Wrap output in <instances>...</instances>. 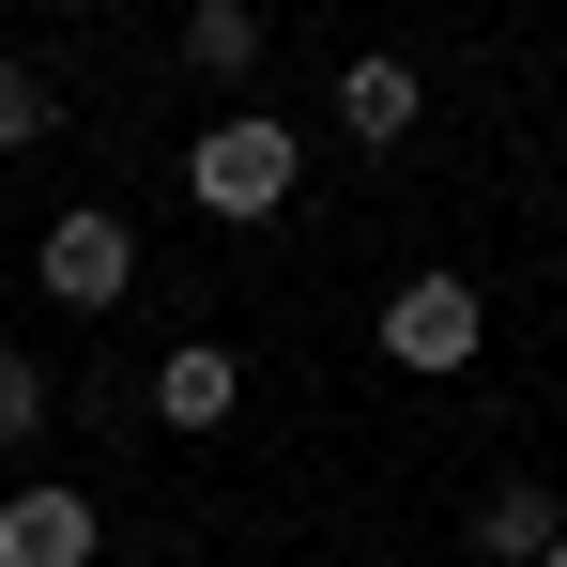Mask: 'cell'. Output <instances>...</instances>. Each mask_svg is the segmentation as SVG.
Listing matches in <instances>:
<instances>
[{
    "mask_svg": "<svg viewBox=\"0 0 567 567\" xmlns=\"http://www.w3.org/2000/svg\"><path fill=\"white\" fill-rule=\"evenodd\" d=\"M291 185H307V138H291L277 107H246V123H199V154H185V199H199V215L261 230V215H291Z\"/></svg>",
    "mask_w": 567,
    "mask_h": 567,
    "instance_id": "6da1fadb",
    "label": "cell"
},
{
    "mask_svg": "<svg viewBox=\"0 0 567 567\" xmlns=\"http://www.w3.org/2000/svg\"><path fill=\"white\" fill-rule=\"evenodd\" d=\"M31 430H47V369L0 338V445H31Z\"/></svg>",
    "mask_w": 567,
    "mask_h": 567,
    "instance_id": "30bf717a",
    "label": "cell"
},
{
    "mask_svg": "<svg viewBox=\"0 0 567 567\" xmlns=\"http://www.w3.org/2000/svg\"><path fill=\"white\" fill-rule=\"evenodd\" d=\"M338 123H353V138H369V154H399V138H414V123H430V93H414V62H353V78H338Z\"/></svg>",
    "mask_w": 567,
    "mask_h": 567,
    "instance_id": "52a82bcc",
    "label": "cell"
},
{
    "mask_svg": "<svg viewBox=\"0 0 567 567\" xmlns=\"http://www.w3.org/2000/svg\"><path fill=\"white\" fill-rule=\"evenodd\" d=\"M230 399H246V353H215V338L154 353V414H169V430H230Z\"/></svg>",
    "mask_w": 567,
    "mask_h": 567,
    "instance_id": "5b68a950",
    "label": "cell"
},
{
    "mask_svg": "<svg viewBox=\"0 0 567 567\" xmlns=\"http://www.w3.org/2000/svg\"><path fill=\"white\" fill-rule=\"evenodd\" d=\"M185 62H199V78H246V62H261V0H199V16H185Z\"/></svg>",
    "mask_w": 567,
    "mask_h": 567,
    "instance_id": "ba28073f",
    "label": "cell"
},
{
    "mask_svg": "<svg viewBox=\"0 0 567 567\" xmlns=\"http://www.w3.org/2000/svg\"><path fill=\"white\" fill-rule=\"evenodd\" d=\"M31 277L62 291V307H123V291H138V230H123L107 199H78V215H47V246H31Z\"/></svg>",
    "mask_w": 567,
    "mask_h": 567,
    "instance_id": "3957f363",
    "label": "cell"
},
{
    "mask_svg": "<svg viewBox=\"0 0 567 567\" xmlns=\"http://www.w3.org/2000/svg\"><path fill=\"white\" fill-rule=\"evenodd\" d=\"M537 567H567V537H553V553H537Z\"/></svg>",
    "mask_w": 567,
    "mask_h": 567,
    "instance_id": "8fae6325",
    "label": "cell"
},
{
    "mask_svg": "<svg viewBox=\"0 0 567 567\" xmlns=\"http://www.w3.org/2000/svg\"><path fill=\"white\" fill-rule=\"evenodd\" d=\"M93 553H107L93 491H0V567H93Z\"/></svg>",
    "mask_w": 567,
    "mask_h": 567,
    "instance_id": "277c9868",
    "label": "cell"
},
{
    "mask_svg": "<svg viewBox=\"0 0 567 567\" xmlns=\"http://www.w3.org/2000/svg\"><path fill=\"white\" fill-rule=\"evenodd\" d=\"M567 537V491H537V475H506V491H475V553L491 567H537Z\"/></svg>",
    "mask_w": 567,
    "mask_h": 567,
    "instance_id": "8992f818",
    "label": "cell"
},
{
    "mask_svg": "<svg viewBox=\"0 0 567 567\" xmlns=\"http://www.w3.org/2000/svg\"><path fill=\"white\" fill-rule=\"evenodd\" d=\"M31 138H62V93H47V62H0V154H31Z\"/></svg>",
    "mask_w": 567,
    "mask_h": 567,
    "instance_id": "9c48e42d",
    "label": "cell"
},
{
    "mask_svg": "<svg viewBox=\"0 0 567 567\" xmlns=\"http://www.w3.org/2000/svg\"><path fill=\"white\" fill-rule=\"evenodd\" d=\"M475 338H491L475 277H399L383 291V369H475Z\"/></svg>",
    "mask_w": 567,
    "mask_h": 567,
    "instance_id": "7a4b0ae2",
    "label": "cell"
}]
</instances>
